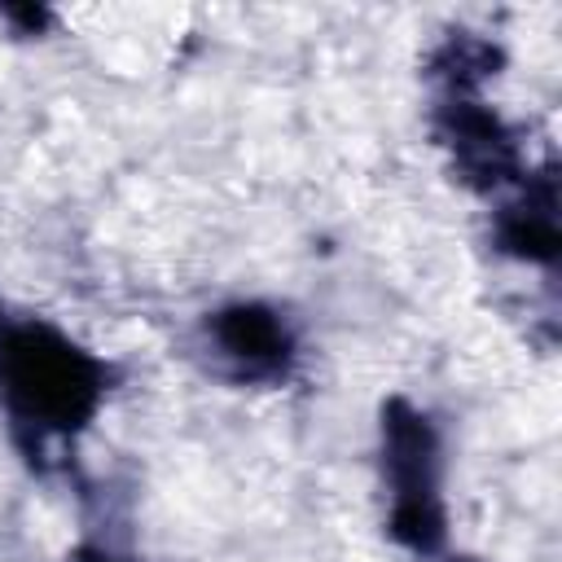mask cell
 Masks as SVG:
<instances>
[{
	"label": "cell",
	"mask_w": 562,
	"mask_h": 562,
	"mask_svg": "<svg viewBox=\"0 0 562 562\" xmlns=\"http://www.w3.org/2000/svg\"><path fill=\"white\" fill-rule=\"evenodd\" d=\"M0 391L26 426L75 430L101 400V364L44 325L0 329Z\"/></svg>",
	"instance_id": "1"
},
{
	"label": "cell",
	"mask_w": 562,
	"mask_h": 562,
	"mask_svg": "<svg viewBox=\"0 0 562 562\" xmlns=\"http://www.w3.org/2000/svg\"><path fill=\"white\" fill-rule=\"evenodd\" d=\"M386 470L395 487V536L413 549H435L443 536L435 501V435L408 404L386 408Z\"/></svg>",
	"instance_id": "2"
},
{
	"label": "cell",
	"mask_w": 562,
	"mask_h": 562,
	"mask_svg": "<svg viewBox=\"0 0 562 562\" xmlns=\"http://www.w3.org/2000/svg\"><path fill=\"white\" fill-rule=\"evenodd\" d=\"M211 334L241 373H277L290 360V334L268 307H228L215 316Z\"/></svg>",
	"instance_id": "3"
}]
</instances>
